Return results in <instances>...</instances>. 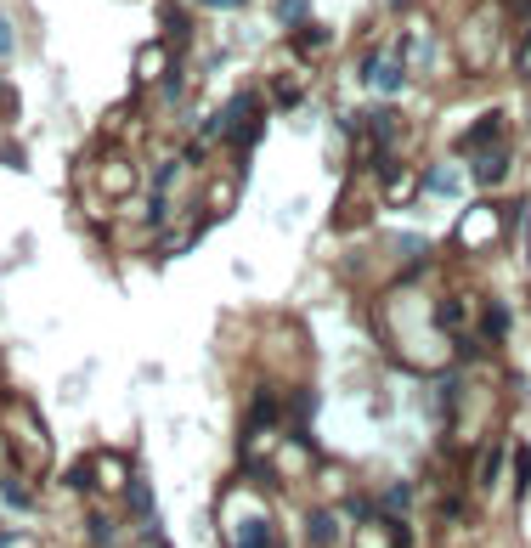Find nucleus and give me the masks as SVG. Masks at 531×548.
<instances>
[{"label":"nucleus","instance_id":"nucleus-5","mask_svg":"<svg viewBox=\"0 0 531 548\" xmlns=\"http://www.w3.org/2000/svg\"><path fill=\"white\" fill-rule=\"evenodd\" d=\"M136 187V164L124 159V153H108L102 159V176H96V193H108V198H124Z\"/></svg>","mask_w":531,"mask_h":548},{"label":"nucleus","instance_id":"nucleus-2","mask_svg":"<svg viewBox=\"0 0 531 548\" xmlns=\"http://www.w3.org/2000/svg\"><path fill=\"white\" fill-rule=\"evenodd\" d=\"M356 79L373 86L379 96H396L401 86H407V57H396V51H362V62H356Z\"/></svg>","mask_w":531,"mask_h":548},{"label":"nucleus","instance_id":"nucleus-22","mask_svg":"<svg viewBox=\"0 0 531 548\" xmlns=\"http://www.w3.org/2000/svg\"><path fill=\"white\" fill-rule=\"evenodd\" d=\"M390 6H401V0H390Z\"/></svg>","mask_w":531,"mask_h":548},{"label":"nucleus","instance_id":"nucleus-9","mask_svg":"<svg viewBox=\"0 0 531 548\" xmlns=\"http://www.w3.org/2000/svg\"><path fill=\"white\" fill-rule=\"evenodd\" d=\"M232 548H278V543H271V520L266 515H249L238 532H232Z\"/></svg>","mask_w":531,"mask_h":548},{"label":"nucleus","instance_id":"nucleus-17","mask_svg":"<svg viewBox=\"0 0 531 548\" xmlns=\"http://www.w3.org/2000/svg\"><path fill=\"white\" fill-rule=\"evenodd\" d=\"M0 498H6L12 509H29V503H34V498H29V487H23V480H12V475H0Z\"/></svg>","mask_w":531,"mask_h":548},{"label":"nucleus","instance_id":"nucleus-18","mask_svg":"<svg viewBox=\"0 0 531 548\" xmlns=\"http://www.w3.org/2000/svg\"><path fill=\"white\" fill-rule=\"evenodd\" d=\"M176 181H181V164H176V159H164L159 170H153V193H169Z\"/></svg>","mask_w":531,"mask_h":548},{"label":"nucleus","instance_id":"nucleus-7","mask_svg":"<svg viewBox=\"0 0 531 548\" xmlns=\"http://www.w3.org/2000/svg\"><path fill=\"white\" fill-rule=\"evenodd\" d=\"M498 124H503V114H481V119L470 124V131H463V136L453 142V159H475L481 147H486V142L498 136Z\"/></svg>","mask_w":531,"mask_h":548},{"label":"nucleus","instance_id":"nucleus-12","mask_svg":"<svg viewBox=\"0 0 531 548\" xmlns=\"http://www.w3.org/2000/svg\"><path fill=\"white\" fill-rule=\"evenodd\" d=\"M124 503H131V515H136V520H153V492H147V480H142V475L124 480Z\"/></svg>","mask_w":531,"mask_h":548},{"label":"nucleus","instance_id":"nucleus-6","mask_svg":"<svg viewBox=\"0 0 531 548\" xmlns=\"http://www.w3.org/2000/svg\"><path fill=\"white\" fill-rule=\"evenodd\" d=\"M176 74V62H169V46L164 40H147L136 51V86H153V79H169Z\"/></svg>","mask_w":531,"mask_h":548},{"label":"nucleus","instance_id":"nucleus-16","mask_svg":"<svg viewBox=\"0 0 531 548\" xmlns=\"http://www.w3.org/2000/svg\"><path fill=\"white\" fill-rule=\"evenodd\" d=\"M278 23L306 29V23H311V0H278Z\"/></svg>","mask_w":531,"mask_h":548},{"label":"nucleus","instance_id":"nucleus-20","mask_svg":"<svg viewBox=\"0 0 531 548\" xmlns=\"http://www.w3.org/2000/svg\"><path fill=\"white\" fill-rule=\"evenodd\" d=\"M12 46H17V34H12V17H6V12H0V62H6V57H12Z\"/></svg>","mask_w":531,"mask_h":548},{"label":"nucleus","instance_id":"nucleus-10","mask_svg":"<svg viewBox=\"0 0 531 548\" xmlns=\"http://www.w3.org/2000/svg\"><path fill=\"white\" fill-rule=\"evenodd\" d=\"M458 187H463V176L447 170V164H435V170H424V176H418V193H430V198H453Z\"/></svg>","mask_w":531,"mask_h":548},{"label":"nucleus","instance_id":"nucleus-19","mask_svg":"<svg viewBox=\"0 0 531 548\" xmlns=\"http://www.w3.org/2000/svg\"><path fill=\"white\" fill-rule=\"evenodd\" d=\"M164 29L176 34V40H187V34H193V23H187V12H181V6H164Z\"/></svg>","mask_w":531,"mask_h":548},{"label":"nucleus","instance_id":"nucleus-15","mask_svg":"<svg viewBox=\"0 0 531 548\" xmlns=\"http://www.w3.org/2000/svg\"><path fill=\"white\" fill-rule=\"evenodd\" d=\"M531 498V447H515V503Z\"/></svg>","mask_w":531,"mask_h":548},{"label":"nucleus","instance_id":"nucleus-14","mask_svg":"<svg viewBox=\"0 0 531 548\" xmlns=\"http://www.w3.org/2000/svg\"><path fill=\"white\" fill-rule=\"evenodd\" d=\"M413 509V487H390L385 498H379V515L385 520H396V515H407Z\"/></svg>","mask_w":531,"mask_h":548},{"label":"nucleus","instance_id":"nucleus-21","mask_svg":"<svg viewBox=\"0 0 531 548\" xmlns=\"http://www.w3.org/2000/svg\"><path fill=\"white\" fill-rule=\"evenodd\" d=\"M198 6H215V12H232V6H243V0H198Z\"/></svg>","mask_w":531,"mask_h":548},{"label":"nucleus","instance_id":"nucleus-11","mask_svg":"<svg viewBox=\"0 0 531 548\" xmlns=\"http://www.w3.org/2000/svg\"><path fill=\"white\" fill-rule=\"evenodd\" d=\"M306 537H311V548H334V543H339L334 509H311V515H306Z\"/></svg>","mask_w":531,"mask_h":548},{"label":"nucleus","instance_id":"nucleus-13","mask_svg":"<svg viewBox=\"0 0 531 548\" xmlns=\"http://www.w3.org/2000/svg\"><path fill=\"white\" fill-rule=\"evenodd\" d=\"M498 475H503V447H486V452H481V470H475V487H481V492H492V487H498Z\"/></svg>","mask_w":531,"mask_h":548},{"label":"nucleus","instance_id":"nucleus-1","mask_svg":"<svg viewBox=\"0 0 531 548\" xmlns=\"http://www.w3.org/2000/svg\"><path fill=\"white\" fill-rule=\"evenodd\" d=\"M261 131H266V102H261V91H238L232 102H221L215 119H209V136H215L221 147H232L238 159L254 153Z\"/></svg>","mask_w":531,"mask_h":548},{"label":"nucleus","instance_id":"nucleus-3","mask_svg":"<svg viewBox=\"0 0 531 548\" xmlns=\"http://www.w3.org/2000/svg\"><path fill=\"white\" fill-rule=\"evenodd\" d=\"M453 238H458V249H470V255H475V249H492V243L503 238V209H498V204H475L470 215L458 221Z\"/></svg>","mask_w":531,"mask_h":548},{"label":"nucleus","instance_id":"nucleus-4","mask_svg":"<svg viewBox=\"0 0 531 548\" xmlns=\"http://www.w3.org/2000/svg\"><path fill=\"white\" fill-rule=\"evenodd\" d=\"M508 170H515V153H508V147H481L470 159V181L475 187H503Z\"/></svg>","mask_w":531,"mask_h":548},{"label":"nucleus","instance_id":"nucleus-8","mask_svg":"<svg viewBox=\"0 0 531 548\" xmlns=\"http://www.w3.org/2000/svg\"><path fill=\"white\" fill-rule=\"evenodd\" d=\"M475 333H481L486 345H503V340H508V306H503V300L481 306V323H475Z\"/></svg>","mask_w":531,"mask_h":548}]
</instances>
